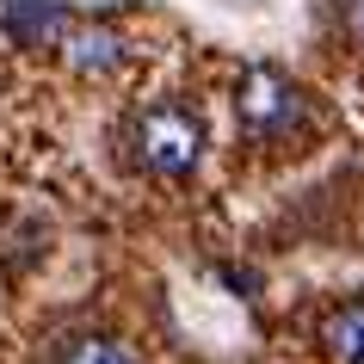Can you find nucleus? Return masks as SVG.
Segmentation results:
<instances>
[{"label":"nucleus","mask_w":364,"mask_h":364,"mask_svg":"<svg viewBox=\"0 0 364 364\" xmlns=\"http://www.w3.org/2000/svg\"><path fill=\"white\" fill-rule=\"evenodd\" d=\"M321 346L340 364H364V296H346L321 315Z\"/></svg>","instance_id":"5"},{"label":"nucleus","mask_w":364,"mask_h":364,"mask_svg":"<svg viewBox=\"0 0 364 364\" xmlns=\"http://www.w3.org/2000/svg\"><path fill=\"white\" fill-rule=\"evenodd\" d=\"M136 161L154 173V179H186V173L204 161V124H198L186 105H149L136 117Z\"/></svg>","instance_id":"2"},{"label":"nucleus","mask_w":364,"mask_h":364,"mask_svg":"<svg viewBox=\"0 0 364 364\" xmlns=\"http://www.w3.org/2000/svg\"><path fill=\"white\" fill-rule=\"evenodd\" d=\"M340 25L352 43H364V0H340Z\"/></svg>","instance_id":"7"},{"label":"nucleus","mask_w":364,"mask_h":364,"mask_svg":"<svg viewBox=\"0 0 364 364\" xmlns=\"http://www.w3.org/2000/svg\"><path fill=\"white\" fill-rule=\"evenodd\" d=\"M56 364H136V352L124 340H112V333H80V340L62 346Z\"/></svg>","instance_id":"6"},{"label":"nucleus","mask_w":364,"mask_h":364,"mask_svg":"<svg viewBox=\"0 0 364 364\" xmlns=\"http://www.w3.org/2000/svg\"><path fill=\"white\" fill-rule=\"evenodd\" d=\"M235 112H241V130L253 142H284V136H296L309 124V93L290 75H278V68L259 62L235 87Z\"/></svg>","instance_id":"1"},{"label":"nucleus","mask_w":364,"mask_h":364,"mask_svg":"<svg viewBox=\"0 0 364 364\" xmlns=\"http://www.w3.org/2000/svg\"><path fill=\"white\" fill-rule=\"evenodd\" d=\"M68 25H75L68 0H0V31L19 50H62Z\"/></svg>","instance_id":"3"},{"label":"nucleus","mask_w":364,"mask_h":364,"mask_svg":"<svg viewBox=\"0 0 364 364\" xmlns=\"http://www.w3.org/2000/svg\"><path fill=\"white\" fill-rule=\"evenodd\" d=\"M124 56H130V43H124V31L105 19H87V25H68V38H62V62L75 68V75H112V68H124Z\"/></svg>","instance_id":"4"}]
</instances>
